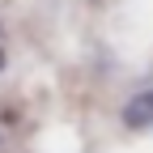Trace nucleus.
I'll return each instance as SVG.
<instances>
[{
    "label": "nucleus",
    "instance_id": "nucleus-2",
    "mask_svg": "<svg viewBox=\"0 0 153 153\" xmlns=\"http://www.w3.org/2000/svg\"><path fill=\"white\" fill-rule=\"evenodd\" d=\"M0 68H4V51H0Z\"/></svg>",
    "mask_w": 153,
    "mask_h": 153
},
{
    "label": "nucleus",
    "instance_id": "nucleus-1",
    "mask_svg": "<svg viewBox=\"0 0 153 153\" xmlns=\"http://www.w3.org/2000/svg\"><path fill=\"white\" fill-rule=\"evenodd\" d=\"M123 123L128 128H149L153 123V89H140L136 98L123 106Z\"/></svg>",
    "mask_w": 153,
    "mask_h": 153
}]
</instances>
